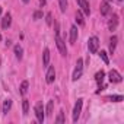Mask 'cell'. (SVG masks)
Instances as JSON below:
<instances>
[{
  "label": "cell",
  "instance_id": "1",
  "mask_svg": "<svg viewBox=\"0 0 124 124\" xmlns=\"http://www.w3.org/2000/svg\"><path fill=\"white\" fill-rule=\"evenodd\" d=\"M55 44H57V48L60 51L61 55H67V48H66V42L63 41V38L60 37V32H58V26L55 28Z\"/></svg>",
  "mask_w": 124,
  "mask_h": 124
},
{
  "label": "cell",
  "instance_id": "2",
  "mask_svg": "<svg viewBox=\"0 0 124 124\" xmlns=\"http://www.w3.org/2000/svg\"><path fill=\"white\" fill-rule=\"evenodd\" d=\"M82 73H83V60L82 58H79L78 60V63H76V69H75V72H73V76H72V79L76 82V80H79L80 79V76H82Z\"/></svg>",
  "mask_w": 124,
  "mask_h": 124
},
{
  "label": "cell",
  "instance_id": "3",
  "mask_svg": "<svg viewBox=\"0 0 124 124\" xmlns=\"http://www.w3.org/2000/svg\"><path fill=\"white\" fill-rule=\"evenodd\" d=\"M34 111H35L37 120H38L39 123H44V120H45V114H44V107H42V102H37V105H35Z\"/></svg>",
  "mask_w": 124,
  "mask_h": 124
},
{
  "label": "cell",
  "instance_id": "4",
  "mask_svg": "<svg viewBox=\"0 0 124 124\" xmlns=\"http://www.w3.org/2000/svg\"><path fill=\"white\" fill-rule=\"evenodd\" d=\"M82 105H83V99H82V98H79V99H78V102L75 104V108H73V121H75V123H76V121L79 120V117H80Z\"/></svg>",
  "mask_w": 124,
  "mask_h": 124
},
{
  "label": "cell",
  "instance_id": "5",
  "mask_svg": "<svg viewBox=\"0 0 124 124\" xmlns=\"http://www.w3.org/2000/svg\"><path fill=\"white\" fill-rule=\"evenodd\" d=\"M88 47H89V51L92 54H95L98 51V48H99V39L96 37H91L89 41H88Z\"/></svg>",
  "mask_w": 124,
  "mask_h": 124
},
{
  "label": "cell",
  "instance_id": "6",
  "mask_svg": "<svg viewBox=\"0 0 124 124\" xmlns=\"http://www.w3.org/2000/svg\"><path fill=\"white\" fill-rule=\"evenodd\" d=\"M108 78H109V82H111V83H120V82L123 80L121 75H120L117 70H114V69L108 73Z\"/></svg>",
  "mask_w": 124,
  "mask_h": 124
},
{
  "label": "cell",
  "instance_id": "7",
  "mask_svg": "<svg viewBox=\"0 0 124 124\" xmlns=\"http://www.w3.org/2000/svg\"><path fill=\"white\" fill-rule=\"evenodd\" d=\"M78 2V5H79V8H80V10L85 13V15H91V8H89V3H88V0H76Z\"/></svg>",
  "mask_w": 124,
  "mask_h": 124
},
{
  "label": "cell",
  "instance_id": "8",
  "mask_svg": "<svg viewBox=\"0 0 124 124\" xmlns=\"http://www.w3.org/2000/svg\"><path fill=\"white\" fill-rule=\"evenodd\" d=\"M54 79H55V69H54V66H50L47 70V75H45V80H47V83H53Z\"/></svg>",
  "mask_w": 124,
  "mask_h": 124
},
{
  "label": "cell",
  "instance_id": "9",
  "mask_svg": "<svg viewBox=\"0 0 124 124\" xmlns=\"http://www.w3.org/2000/svg\"><path fill=\"white\" fill-rule=\"evenodd\" d=\"M10 23H12V15L10 13H6L3 16V19H2V28L3 29H8L10 26Z\"/></svg>",
  "mask_w": 124,
  "mask_h": 124
},
{
  "label": "cell",
  "instance_id": "10",
  "mask_svg": "<svg viewBox=\"0 0 124 124\" xmlns=\"http://www.w3.org/2000/svg\"><path fill=\"white\" fill-rule=\"evenodd\" d=\"M99 10H101V15H108L109 12H111V6H109V3L107 2V0H104V2L101 3V8H99Z\"/></svg>",
  "mask_w": 124,
  "mask_h": 124
},
{
  "label": "cell",
  "instance_id": "11",
  "mask_svg": "<svg viewBox=\"0 0 124 124\" xmlns=\"http://www.w3.org/2000/svg\"><path fill=\"white\" fill-rule=\"evenodd\" d=\"M117 26H118V16L117 15H112V18L108 22V28H109V31H115Z\"/></svg>",
  "mask_w": 124,
  "mask_h": 124
},
{
  "label": "cell",
  "instance_id": "12",
  "mask_svg": "<svg viewBox=\"0 0 124 124\" xmlns=\"http://www.w3.org/2000/svg\"><path fill=\"white\" fill-rule=\"evenodd\" d=\"M78 39V26H72L70 28V44H75Z\"/></svg>",
  "mask_w": 124,
  "mask_h": 124
},
{
  "label": "cell",
  "instance_id": "13",
  "mask_svg": "<svg viewBox=\"0 0 124 124\" xmlns=\"http://www.w3.org/2000/svg\"><path fill=\"white\" fill-rule=\"evenodd\" d=\"M104 78H105V72H104V70H99V72L95 75V82H96L98 85H102Z\"/></svg>",
  "mask_w": 124,
  "mask_h": 124
},
{
  "label": "cell",
  "instance_id": "14",
  "mask_svg": "<svg viewBox=\"0 0 124 124\" xmlns=\"http://www.w3.org/2000/svg\"><path fill=\"white\" fill-rule=\"evenodd\" d=\"M48 63H50V50L45 48V50H44V54H42V64L47 67Z\"/></svg>",
  "mask_w": 124,
  "mask_h": 124
},
{
  "label": "cell",
  "instance_id": "15",
  "mask_svg": "<svg viewBox=\"0 0 124 124\" xmlns=\"http://www.w3.org/2000/svg\"><path fill=\"white\" fill-rule=\"evenodd\" d=\"M53 108H54V101H48L47 108H45V111H44L47 117H51V115H53Z\"/></svg>",
  "mask_w": 124,
  "mask_h": 124
},
{
  "label": "cell",
  "instance_id": "16",
  "mask_svg": "<svg viewBox=\"0 0 124 124\" xmlns=\"http://www.w3.org/2000/svg\"><path fill=\"white\" fill-rule=\"evenodd\" d=\"M117 41H118V39H117V37H115V35H112V37H111V39H109V51H111V54L115 51Z\"/></svg>",
  "mask_w": 124,
  "mask_h": 124
},
{
  "label": "cell",
  "instance_id": "17",
  "mask_svg": "<svg viewBox=\"0 0 124 124\" xmlns=\"http://www.w3.org/2000/svg\"><path fill=\"white\" fill-rule=\"evenodd\" d=\"M12 108V99H6L3 102V114H8Z\"/></svg>",
  "mask_w": 124,
  "mask_h": 124
},
{
  "label": "cell",
  "instance_id": "18",
  "mask_svg": "<svg viewBox=\"0 0 124 124\" xmlns=\"http://www.w3.org/2000/svg\"><path fill=\"white\" fill-rule=\"evenodd\" d=\"M13 50H15V55H16V58H18V60H21V58H22V53H23L22 47H21V45H15V47H13Z\"/></svg>",
  "mask_w": 124,
  "mask_h": 124
},
{
  "label": "cell",
  "instance_id": "19",
  "mask_svg": "<svg viewBox=\"0 0 124 124\" xmlns=\"http://www.w3.org/2000/svg\"><path fill=\"white\" fill-rule=\"evenodd\" d=\"M28 86H29V83H28L26 80H23V82L21 83V88H19V89H21V91H19L21 95H26V92H28Z\"/></svg>",
  "mask_w": 124,
  "mask_h": 124
},
{
  "label": "cell",
  "instance_id": "20",
  "mask_svg": "<svg viewBox=\"0 0 124 124\" xmlns=\"http://www.w3.org/2000/svg\"><path fill=\"white\" fill-rule=\"evenodd\" d=\"M22 109H23V115H26L29 112V101L28 99H23L22 101Z\"/></svg>",
  "mask_w": 124,
  "mask_h": 124
},
{
  "label": "cell",
  "instance_id": "21",
  "mask_svg": "<svg viewBox=\"0 0 124 124\" xmlns=\"http://www.w3.org/2000/svg\"><path fill=\"white\" fill-rule=\"evenodd\" d=\"M58 3H60V10L64 13L67 9V0H58Z\"/></svg>",
  "mask_w": 124,
  "mask_h": 124
},
{
  "label": "cell",
  "instance_id": "22",
  "mask_svg": "<svg viewBox=\"0 0 124 124\" xmlns=\"http://www.w3.org/2000/svg\"><path fill=\"white\" fill-rule=\"evenodd\" d=\"M55 123H66V118H64V112L63 111H60L57 118H55Z\"/></svg>",
  "mask_w": 124,
  "mask_h": 124
},
{
  "label": "cell",
  "instance_id": "23",
  "mask_svg": "<svg viewBox=\"0 0 124 124\" xmlns=\"http://www.w3.org/2000/svg\"><path fill=\"white\" fill-rule=\"evenodd\" d=\"M108 99H109L111 102H121V101H123V96H121V95H112V96H109Z\"/></svg>",
  "mask_w": 124,
  "mask_h": 124
},
{
  "label": "cell",
  "instance_id": "24",
  "mask_svg": "<svg viewBox=\"0 0 124 124\" xmlns=\"http://www.w3.org/2000/svg\"><path fill=\"white\" fill-rule=\"evenodd\" d=\"M99 57L102 58V61H104L105 64H108V63H109V58H108V55H107V53H105V51H101V53H99Z\"/></svg>",
  "mask_w": 124,
  "mask_h": 124
},
{
  "label": "cell",
  "instance_id": "25",
  "mask_svg": "<svg viewBox=\"0 0 124 124\" xmlns=\"http://www.w3.org/2000/svg\"><path fill=\"white\" fill-rule=\"evenodd\" d=\"M76 22H78L79 25H83V23H85L83 16H82V13H80V12H78V13H76Z\"/></svg>",
  "mask_w": 124,
  "mask_h": 124
},
{
  "label": "cell",
  "instance_id": "26",
  "mask_svg": "<svg viewBox=\"0 0 124 124\" xmlns=\"http://www.w3.org/2000/svg\"><path fill=\"white\" fill-rule=\"evenodd\" d=\"M51 22H53V16H51V13H47V23L51 25Z\"/></svg>",
  "mask_w": 124,
  "mask_h": 124
},
{
  "label": "cell",
  "instance_id": "27",
  "mask_svg": "<svg viewBox=\"0 0 124 124\" xmlns=\"http://www.w3.org/2000/svg\"><path fill=\"white\" fill-rule=\"evenodd\" d=\"M39 18H42V13L41 12H35L34 13V19H39Z\"/></svg>",
  "mask_w": 124,
  "mask_h": 124
},
{
  "label": "cell",
  "instance_id": "28",
  "mask_svg": "<svg viewBox=\"0 0 124 124\" xmlns=\"http://www.w3.org/2000/svg\"><path fill=\"white\" fill-rule=\"evenodd\" d=\"M39 5H42V6H44V5H45V0H39Z\"/></svg>",
  "mask_w": 124,
  "mask_h": 124
},
{
  "label": "cell",
  "instance_id": "29",
  "mask_svg": "<svg viewBox=\"0 0 124 124\" xmlns=\"http://www.w3.org/2000/svg\"><path fill=\"white\" fill-rule=\"evenodd\" d=\"M22 2H23V3H28V2H29V0H22Z\"/></svg>",
  "mask_w": 124,
  "mask_h": 124
},
{
  "label": "cell",
  "instance_id": "30",
  "mask_svg": "<svg viewBox=\"0 0 124 124\" xmlns=\"http://www.w3.org/2000/svg\"><path fill=\"white\" fill-rule=\"evenodd\" d=\"M0 15H2V8H0Z\"/></svg>",
  "mask_w": 124,
  "mask_h": 124
},
{
  "label": "cell",
  "instance_id": "31",
  "mask_svg": "<svg viewBox=\"0 0 124 124\" xmlns=\"http://www.w3.org/2000/svg\"><path fill=\"white\" fill-rule=\"evenodd\" d=\"M0 41H2V35H0Z\"/></svg>",
  "mask_w": 124,
  "mask_h": 124
},
{
  "label": "cell",
  "instance_id": "32",
  "mask_svg": "<svg viewBox=\"0 0 124 124\" xmlns=\"http://www.w3.org/2000/svg\"><path fill=\"white\" fill-rule=\"evenodd\" d=\"M107 2H112V0H107Z\"/></svg>",
  "mask_w": 124,
  "mask_h": 124
},
{
  "label": "cell",
  "instance_id": "33",
  "mask_svg": "<svg viewBox=\"0 0 124 124\" xmlns=\"http://www.w3.org/2000/svg\"><path fill=\"white\" fill-rule=\"evenodd\" d=\"M118 2H123V0H118Z\"/></svg>",
  "mask_w": 124,
  "mask_h": 124
}]
</instances>
